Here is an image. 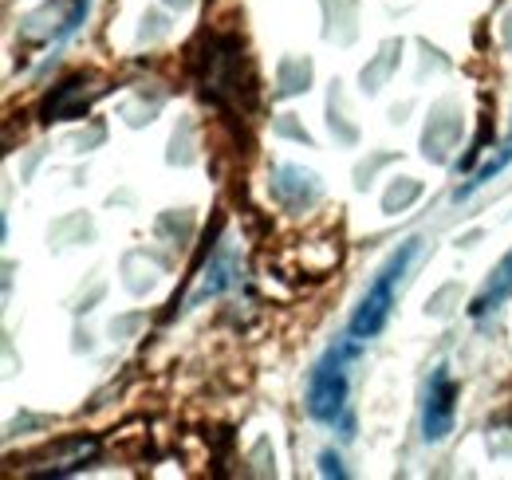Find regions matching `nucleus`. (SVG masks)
<instances>
[{
  "label": "nucleus",
  "instance_id": "nucleus-2",
  "mask_svg": "<svg viewBox=\"0 0 512 480\" xmlns=\"http://www.w3.org/2000/svg\"><path fill=\"white\" fill-rule=\"evenodd\" d=\"M418 256V240H406L390 260L383 264V272L375 276V284H371V292L363 296L359 303V311L351 315V335L355 339H375V335H383L386 319H390V307H394V288L402 284V276H406V268H410V260Z\"/></svg>",
  "mask_w": 512,
  "mask_h": 480
},
{
  "label": "nucleus",
  "instance_id": "nucleus-1",
  "mask_svg": "<svg viewBox=\"0 0 512 480\" xmlns=\"http://www.w3.org/2000/svg\"><path fill=\"white\" fill-rule=\"evenodd\" d=\"M363 351V339H355L347 331V339L331 343L323 351V359L316 362L312 378H308V414L316 421H343L347 414V394H351V362L359 359Z\"/></svg>",
  "mask_w": 512,
  "mask_h": 480
},
{
  "label": "nucleus",
  "instance_id": "nucleus-4",
  "mask_svg": "<svg viewBox=\"0 0 512 480\" xmlns=\"http://www.w3.org/2000/svg\"><path fill=\"white\" fill-rule=\"evenodd\" d=\"M509 296H512V252L505 256V260H501V264H497V268H493L489 284H485V288L477 292V300H473V307H469V311H473V315L481 319V315L497 311V307L509 300Z\"/></svg>",
  "mask_w": 512,
  "mask_h": 480
},
{
  "label": "nucleus",
  "instance_id": "nucleus-3",
  "mask_svg": "<svg viewBox=\"0 0 512 480\" xmlns=\"http://www.w3.org/2000/svg\"><path fill=\"white\" fill-rule=\"evenodd\" d=\"M457 421V382L449 378L446 366H438L426 382V402H422V437L430 445L446 441Z\"/></svg>",
  "mask_w": 512,
  "mask_h": 480
}]
</instances>
